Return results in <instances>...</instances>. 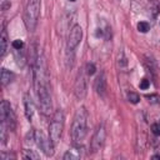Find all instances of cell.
I'll return each mask as SVG.
<instances>
[{"label":"cell","instance_id":"obj_1","mask_svg":"<svg viewBox=\"0 0 160 160\" xmlns=\"http://www.w3.org/2000/svg\"><path fill=\"white\" fill-rule=\"evenodd\" d=\"M34 88H35V94L42 114L50 115L52 110V100L50 94L48 64L42 54L36 58L34 64Z\"/></svg>","mask_w":160,"mask_h":160},{"label":"cell","instance_id":"obj_2","mask_svg":"<svg viewBox=\"0 0 160 160\" xmlns=\"http://www.w3.org/2000/svg\"><path fill=\"white\" fill-rule=\"evenodd\" d=\"M86 134H88V111L84 106H81L76 110L71 124L72 144H81Z\"/></svg>","mask_w":160,"mask_h":160},{"label":"cell","instance_id":"obj_3","mask_svg":"<svg viewBox=\"0 0 160 160\" xmlns=\"http://www.w3.org/2000/svg\"><path fill=\"white\" fill-rule=\"evenodd\" d=\"M40 15V0H29L24 10V24L29 31H34Z\"/></svg>","mask_w":160,"mask_h":160},{"label":"cell","instance_id":"obj_4","mask_svg":"<svg viewBox=\"0 0 160 160\" xmlns=\"http://www.w3.org/2000/svg\"><path fill=\"white\" fill-rule=\"evenodd\" d=\"M64 124H65V116L62 110H56L52 115L51 122L49 125V138L51 139L52 144L56 145L62 135V130H64Z\"/></svg>","mask_w":160,"mask_h":160},{"label":"cell","instance_id":"obj_5","mask_svg":"<svg viewBox=\"0 0 160 160\" xmlns=\"http://www.w3.org/2000/svg\"><path fill=\"white\" fill-rule=\"evenodd\" d=\"M0 116H1V124H4L9 131H14L16 128V118H15V114H14L10 104L6 100L1 101Z\"/></svg>","mask_w":160,"mask_h":160},{"label":"cell","instance_id":"obj_6","mask_svg":"<svg viewBox=\"0 0 160 160\" xmlns=\"http://www.w3.org/2000/svg\"><path fill=\"white\" fill-rule=\"evenodd\" d=\"M34 141L36 144V146L46 155V156H52L54 155V144L51 141L50 138L45 136V134L42 131H34Z\"/></svg>","mask_w":160,"mask_h":160},{"label":"cell","instance_id":"obj_7","mask_svg":"<svg viewBox=\"0 0 160 160\" xmlns=\"http://www.w3.org/2000/svg\"><path fill=\"white\" fill-rule=\"evenodd\" d=\"M81 39H82V29H81V26L79 24L72 25V28L69 31L68 41H66V49H68V51L72 52L78 48V45L80 44Z\"/></svg>","mask_w":160,"mask_h":160},{"label":"cell","instance_id":"obj_8","mask_svg":"<svg viewBox=\"0 0 160 160\" xmlns=\"http://www.w3.org/2000/svg\"><path fill=\"white\" fill-rule=\"evenodd\" d=\"M88 92V80H86V72L85 70H80L78 72L75 85H74V94L76 99L82 100Z\"/></svg>","mask_w":160,"mask_h":160},{"label":"cell","instance_id":"obj_9","mask_svg":"<svg viewBox=\"0 0 160 160\" xmlns=\"http://www.w3.org/2000/svg\"><path fill=\"white\" fill-rule=\"evenodd\" d=\"M105 138H106V130L105 126L101 124L98 126V129L95 130L91 141H90V150L91 152H98L100 151V149L102 148L104 142H105Z\"/></svg>","mask_w":160,"mask_h":160},{"label":"cell","instance_id":"obj_10","mask_svg":"<svg viewBox=\"0 0 160 160\" xmlns=\"http://www.w3.org/2000/svg\"><path fill=\"white\" fill-rule=\"evenodd\" d=\"M94 89L99 96H105V94H106V78H105L104 71H100V74L96 76L95 81H94Z\"/></svg>","mask_w":160,"mask_h":160},{"label":"cell","instance_id":"obj_11","mask_svg":"<svg viewBox=\"0 0 160 160\" xmlns=\"http://www.w3.org/2000/svg\"><path fill=\"white\" fill-rule=\"evenodd\" d=\"M82 148L80 146V144H74L72 148H70L62 156L64 160H79L82 156Z\"/></svg>","mask_w":160,"mask_h":160},{"label":"cell","instance_id":"obj_12","mask_svg":"<svg viewBox=\"0 0 160 160\" xmlns=\"http://www.w3.org/2000/svg\"><path fill=\"white\" fill-rule=\"evenodd\" d=\"M24 108H25V116L29 121L32 120V116L35 114V105H34V101L32 99L30 98L29 94H25L24 96Z\"/></svg>","mask_w":160,"mask_h":160},{"label":"cell","instance_id":"obj_13","mask_svg":"<svg viewBox=\"0 0 160 160\" xmlns=\"http://www.w3.org/2000/svg\"><path fill=\"white\" fill-rule=\"evenodd\" d=\"M8 32L5 30V28H2L1 30V36H0V44H1V48H0V56L4 58L8 52Z\"/></svg>","mask_w":160,"mask_h":160},{"label":"cell","instance_id":"obj_14","mask_svg":"<svg viewBox=\"0 0 160 160\" xmlns=\"http://www.w3.org/2000/svg\"><path fill=\"white\" fill-rule=\"evenodd\" d=\"M14 78H15V75H14L12 71H10V70H8V69H5V68L1 69V84H2L4 86L9 85V84L14 80Z\"/></svg>","mask_w":160,"mask_h":160},{"label":"cell","instance_id":"obj_15","mask_svg":"<svg viewBox=\"0 0 160 160\" xmlns=\"http://www.w3.org/2000/svg\"><path fill=\"white\" fill-rule=\"evenodd\" d=\"M118 65H119V68H120L121 70L126 69V66H128V61H126V58H125L124 52H120V54H119V60H118Z\"/></svg>","mask_w":160,"mask_h":160},{"label":"cell","instance_id":"obj_16","mask_svg":"<svg viewBox=\"0 0 160 160\" xmlns=\"http://www.w3.org/2000/svg\"><path fill=\"white\" fill-rule=\"evenodd\" d=\"M24 159H28V160H38L39 159V155L35 154L32 150H24Z\"/></svg>","mask_w":160,"mask_h":160},{"label":"cell","instance_id":"obj_17","mask_svg":"<svg viewBox=\"0 0 160 160\" xmlns=\"http://www.w3.org/2000/svg\"><path fill=\"white\" fill-rule=\"evenodd\" d=\"M138 30L140 32H148L150 30V24L146 21H140V22H138Z\"/></svg>","mask_w":160,"mask_h":160},{"label":"cell","instance_id":"obj_18","mask_svg":"<svg viewBox=\"0 0 160 160\" xmlns=\"http://www.w3.org/2000/svg\"><path fill=\"white\" fill-rule=\"evenodd\" d=\"M85 72H86V75H94L95 74V71H96V66H95V64H92V62H88L86 65H85Z\"/></svg>","mask_w":160,"mask_h":160},{"label":"cell","instance_id":"obj_19","mask_svg":"<svg viewBox=\"0 0 160 160\" xmlns=\"http://www.w3.org/2000/svg\"><path fill=\"white\" fill-rule=\"evenodd\" d=\"M128 99H129V101H130L131 104H138V102L140 101V96H139L136 92H134V91H130V92L128 94Z\"/></svg>","mask_w":160,"mask_h":160},{"label":"cell","instance_id":"obj_20","mask_svg":"<svg viewBox=\"0 0 160 160\" xmlns=\"http://www.w3.org/2000/svg\"><path fill=\"white\" fill-rule=\"evenodd\" d=\"M12 48L16 50V51H19V50H21L22 49V46H24V42H22V40H20V39H16V40H14L12 41Z\"/></svg>","mask_w":160,"mask_h":160},{"label":"cell","instance_id":"obj_21","mask_svg":"<svg viewBox=\"0 0 160 160\" xmlns=\"http://www.w3.org/2000/svg\"><path fill=\"white\" fill-rule=\"evenodd\" d=\"M146 99H149V101L152 102V104H159V102H160V98H159L158 95H155V94H152V95H146Z\"/></svg>","mask_w":160,"mask_h":160},{"label":"cell","instance_id":"obj_22","mask_svg":"<svg viewBox=\"0 0 160 160\" xmlns=\"http://www.w3.org/2000/svg\"><path fill=\"white\" fill-rule=\"evenodd\" d=\"M139 86H140V89H142V90H146V89L150 86V81H149L148 79H142V80L140 81Z\"/></svg>","mask_w":160,"mask_h":160},{"label":"cell","instance_id":"obj_23","mask_svg":"<svg viewBox=\"0 0 160 160\" xmlns=\"http://www.w3.org/2000/svg\"><path fill=\"white\" fill-rule=\"evenodd\" d=\"M151 131H152L154 135L159 136V135H160V125H159V124H152V125H151Z\"/></svg>","mask_w":160,"mask_h":160},{"label":"cell","instance_id":"obj_24","mask_svg":"<svg viewBox=\"0 0 160 160\" xmlns=\"http://www.w3.org/2000/svg\"><path fill=\"white\" fill-rule=\"evenodd\" d=\"M152 159H160V155H154Z\"/></svg>","mask_w":160,"mask_h":160},{"label":"cell","instance_id":"obj_25","mask_svg":"<svg viewBox=\"0 0 160 160\" xmlns=\"http://www.w3.org/2000/svg\"><path fill=\"white\" fill-rule=\"evenodd\" d=\"M69 1H76V0H69Z\"/></svg>","mask_w":160,"mask_h":160}]
</instances>
